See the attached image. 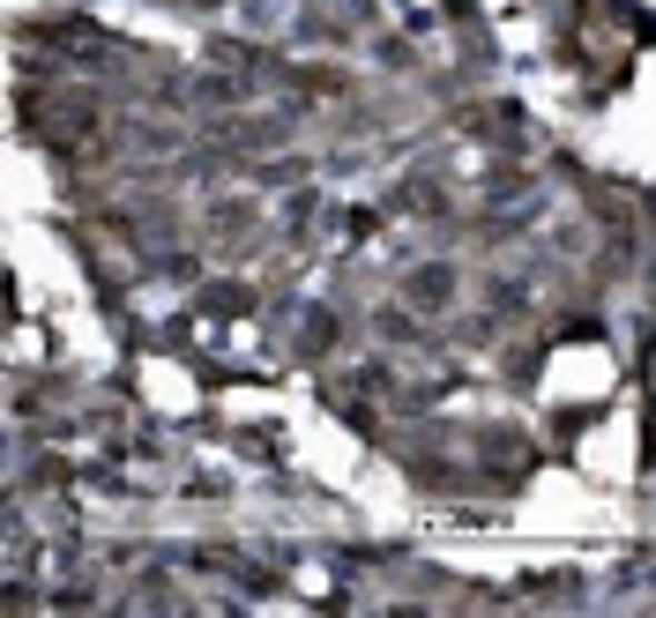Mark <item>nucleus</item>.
Returning <instances> with one entry per match:
<instances>
[{
    "mask_svg": "<svg viewBox=\"0 0 656 618\" xmlns=\"http://www.w3.org/2000/svg\"><path fill=\"white\" fill-rule=\"evenodd\" d=\"M410 306H418V313H440V306H455V269L448 261H426V269H410Z\"/></svg>",
    "mask_w": 656,
    "mask_h": 618,
    "instance_id": "f257e3e1",
    "label": "nucleus"
},
{
    "mask_svg": "<svg viewBox=\"0 0 656 618\" xmlns=\"http://www.w3.org/2000/svg\"><path fill=\"white\" fill-rule=\"evenodd\" d=\"M396 209H418V217H440L448 201H440V187H433V179H404V187H396Z\"/></svg>",
    "mask_w": 656,
    "mask_h": 618,
    "instance_id": "f03ea898",
    "label": "nucleus"
},
{
    "mask_svg": "<svg viewBox=\"0 0 656 618\" xmlns=\"http://www.w3.org/2000/svg\"><path fill=\"white\" fill-rule=\"evenodd\" d=\"M336 343V313H306V328H299V350H328Z\"/></svg>",
    "mask_w": 656,
    "mask_h": 618,
    "instance_id": "7ed1b4c3",
    "label": "nucleus"
},
{
    "mask_svg": "<svg viewBox=\"0 0 656 618\" xmlns=\"http://www.w3.org/2000/svg\"><path fill=\"white\" fill-rule=\"evenodd\" d=\"M247 306H254L247 283H217V291H209V313H247Z\"/></svg>",
    "mask_w": 656,
    "mask_h": 618,
    "instance_id": "20e7f679",
    "label": "nucleus"
}]
</instances>
